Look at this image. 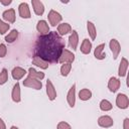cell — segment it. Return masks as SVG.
Masks as SVG:
<instances>
[{
	"label": "cell",
	"mask_w": 129,
	"mask_h": 129,
	"mask_svg": "<svg viewBox=\"0 0 129 129\" xmlns=\"http://www.w3.org/2000/svg\"><path fill=\"white\" fill-rule=\"evenodd\" d=\"M56 129H72V127H71V125H70L69 123H67V122H64V121H60V122L57 124Z\"/></svg>",
	"instance_id": "4dcf8cb0"
},
{
	"label": "cell",
	"mask_w": 129,
	"mask_h": 129,
	"mask_svg": "<svg viewBox=\"0 0 129 129\" xmlns=\"http://www.w3.org/2000/svg\"><path fill=\"white\" fill-rule=\"evenodd\" d=\"M32 64H34V66H36V67H38V68H40L42 70H46L48 68V66H49L48 62H46L45 60L41 59L37 55H33V57H32Z\"/></svg>",
	"instance_id": "ffe728a7"
},
{
	"label": "cell",
	"mask_w": 129,
	"mask_h": 129,
	"mask_svg": "<svg viewBox=\"0 0 129 129\" xmlns=\"http://www.w3.org/2000/svg\"><path fill=\"white\" fill-rule=\"evenodd\" d=\"M98 124H99V126H101V127H103V128H109V127L113 126L114 121H113V119H112L110 116H108V115H103V116L99 117V119H98Z\"/></svg>",
	"instance_id": "9c48e42d"
},
{
	"label": "cell",
	"mask_w": 129,
	"mask_h": 129,
	"mask_svg": "<svg viewBox=\"0 0 129 129\" xmlns=\"http://www.w3.org/2000/svg\"><path fill=\"white\" fill-rule=\"evenodd\" d=\"M2 17L5 21L9 22V23H14L15 22V10L13 8H10V9H7L5 10L3 13H2Z\"/></svg>",
	"instance_id": "7c38bea8"
},
{
	"label": "cell",
	"mask_w": 129,
	"mask_h": 129,
	"mask_svg": "<svg viewBox=\"0 0 129 129\" xmlns=\"http://www.w3.org/2000/svg\"><path fill=\"white\" fill-rule=\"evenodd\" d=\"M47 18H48V22H49V24H50L51 26H56V25L61 21L62 16H61L57 11L51 9V10L48 12V14H47Z\"/></svg>",
	"instance_id": "277c9868"
},
{
	"label": "cell",
	"mask_w": 129,
	"mask_h": 129,
	"mask_svg": "<svg viewBox=\"0 0 129 129\" xmlns=\"http://www.w3.org/2000/svg\"><path fill=\"white\" fill-rule=\"evenodd\" d=\"M128 60L125 57L121 58V61L119 63V68H118V76L119 77H125L127 74V70H128Z\"/></svg>",
	"instance_id": "5bb4252c"
},
{
	"label": "cell",
	"mask_w": 129,
	"mask_h": 129,
	"mask_svg": "<svg viewBox=\"0 0 129 129\" xmlns=\"http://www.w3.org/2000/svg\"><path fill=\"white\" fill-rule=\"evenodd\" d=\"M18 13H19V16L21 18H24V19H28L31 17V14H30V10H29V6L26 2H22L19 4L18 6Z\"/></svg>",
	"instance_id": "8992f818"
},
{
	"label": "cell",
	"mask_w": 129,
	"mask_h": 129,
	"mask_svg": "<svg viewBox=\"0 0 129 129\" xmlns=\"http://www.w3.org/2000/svg\"><path fill=\"white\" fill-rule=\"evenodd\" d=\"M9 28H10V24H8L0 19V34H5Z\"/></svg>",
	"instance_id": "f546056e"
},
{
	"label": "cell",
	"mask_w": 129,
	"mask_h": 129,
	"mask_svg": "<svg viewBox=\"0 0 129 129\" xmlns=\"http://www.w3.org/2000/svg\"><path fill=\"white\" fill-rule=\"evenodd\" d=\"M7 53V47L4 43H0V57H4Z\"/></svg>",
	"instance_id": "1f68e13d"
},
{
	"label": "cell",
	"mask_w": 129,
	"mask_h": 129,
	"mask_svg": "<svg viewBox=\"0 0 129 129\" xmlns=\"http://www.w3.org/2000/svg\"><path fill=\"white\" fill-rule=\"evenodd\" d=\"M79 98L82 101H88L92 98V92L89 89H82L79 92Z\"/></svg>",
	"instance_id": "d4e9b609"
},
{
	"label": "cell",
	"mask_w": 129,
	"mask_h": 129,
	"mask_svg": "<svg viewBox=\"0 0 129 129\" xmlns=\"http://www.w3.org/2000/svg\"><path fill=\"white\" fill-rule=\"evenodd\" d=\"M112 108H113V105H112L108 100L104 99V100H102V101L100 102V109H101L102 111L107 112V111L112 110Z\"/></svg>",
	"instance_id": "4316f807"
},
{
	"label": "cell",
	"mask_w": 129,
	"mask_h": 129,
	"mask_svg": "<svg viewBox=\"0 0 129 129\" xmlns=\"http://www.w3.org/2000/svg\"><path fill=\"white\" fill-rule=\"evenodd\" d=\"M31 4H32V7H33V11L36 15H42L43 12H44V5L41 1L39 0H32L31 1Z\"/></svg>",
	"instance_id": "9a60e30c"
},
{
	"label": "cell",
	"mask_w": 129,
	"mask_h": 129,
	"mask_svg": "<svg viewBox=\"0 0 129 129\" xmlns=\"http://www.w3.org/2000/svg\"><path fill=\"white\" fill-rule=\"evenodd\" d=\"M121 86V82L119 79L115 78V77H111L109 82H108V89L110 90V92L112 93H115L118 91V89L120 88Z\"/></svg>",
	"instance_id": "8fae6325"
},
{
	"label": "cell",
	"mask_w": 129,
	"mask_h": 129,
	"mask_svg": "<svg viewBox=\"0 0 129 129\" xmlns=\"http://www.w3.org/2000/svg\"><path fill=\"white\" fill-rule=\"evenodd\" d=\"M10 129H19L18 127H16V126H11V128Z\"/></svg>",
	"instance_id": "d590c367"
},
{
	"label": "cell",
	"mask_w": 129,
	"mask_h": 129,
	"mask_svg": "<svg viewBox=\"0 0 129 129\" xmlns=\"http://www.w3.org/2000/svg\"><path fill=\"white\" fill-rule=\"evenodd\" d=\"M87 29H88V33H89L91 39L94 40L96 38V36H97V29H96L95 24L92 21H88L87 22Z\"/></svg>",
	"instance_id": "603a6c76"
},
{
	"label": "cell",
	"mask_w": 129,
	"mask_h": 129,
	"mask_svg": "<svg viewBox=\"0 0 129 129\" xmlns=\"http://www.w3.org/2000/svg\"><path fill=\"white\" fill-rule=\"evenodd\" d=\"M79 44V35L77 30H73L70 37H69V45L71 48H73V50H76Z\"/></svg>",
	"instance_id": "4fadbf2b"
},
{
	"label": "cell",
	"mask_w": 129,
	"mask_h": 129,
	"mask_svg": "<svg viewBox=\"0 0 129 129\" xmlns=\"http://www.w3.org/2000/svg\"><path fill=\"white\" fill-rule=\"evenodd\" d=\"M36 29L40 33V35L47 34L49 32V26L45 20H39L36 24Z\"/></svg>",
	"instance_id": "e0dca14e"
},
{
	"label": "cell",
	"mask_w": 129,
	"mask_h": 129,
	"mask_svg": "<svg viewBox=\"0 0 129 129\" xmlns=\"http://www.w3.org/2000/svg\"><path fill=\"white\" fill-rule=\"evenodd\" d=\"M104 48H105V43H101L96 46V48L94 50V56L97 59H105L106 58V53L104 52Z\"/></svg>",
	"instance_id": "ac0fdd59"
},
{
	"label": "cell",
	"mask_w": 129,
	"mask_h": 129,
	"mask_svg": "<svg viewBox=\"0 0 129 129\" xmlns=\"http://www.w3.org/2000/svg\"><path fill=\"white\" fill-rule=\"evenodd\" d=\"M0 129H6V125L2 120V118H0Z\"/></svg>",
	"instance_id": "e575fe53"
},
{
	"label": "cell",
	"mask_w": 129,
	"mask_h": 129,
	"mask_svg": "<svg viewBox=\"0 0 129 129\" xmlns=\"http://www.w3.org/2000/svg\"><path fill=\"white\" fill-rule=\"evenodd\" d=\"M74 60H75V54L72 51H70L69 49L63 48V50H62V52L59 56L58 62H60V63H71L72 64V62H74Z\"/></svg>",
	"instance_id": "3957f363"
},
{
	"label": "cell",
	"mask_w": 129,
	"mask_h": 129,
	"mask_svg": "<svg viewBox=\"0 0 129 129\" xmlns=\"http://www.w3.org/2000/svg\"><path fill=\"white\" fill-rule=\"evenodd\" d=\"M0 3H1L2 5H4V6H8V5H10V4L12 3V1H11V0H8V1H4V0H0Z\"/></svg>",
	"instance_id": "836d02e7"
},
{
	"label": "cell",
	"mask_w": 129,
	"mask_h": 129,
	"mask_svg": "<svg viewBox=\"0 0 129 129\" xmlns=\"http://www.w3.org/2000/svg\"><path fill=\"white\" fill-rule=\"evenodd\" d=\"M91 50H92V42L88 38H85L81 44V51L84 54H89Z\"/></svg>",
	"instance_id": "7402d4cb"
},
{
	"label": "cell",
	"mask_w": 129,
	"mask_h": 129,
	"mask_svg": "<svg viewBox=\"0 0 129 129\" xmlns=\"http://www.w3.org/2000/svg\"><path fill=\"white\" fill-rule=\"evenodd\" d=\"M26 74H27V73H26V71H25L24 69L20 68V67H15V68L12 70V72H11L12 78H13L14 80H16V81H18V80L22 79Z\"/></svg>",
	"instance_id": "d6986e66"
},
{
	"label": "cell",
	"mask_w": 129,
	"mask_h": 129,
	"mask_svg": "<svg viewBox=\"0 0 129 129\" xmlns=\"http://www.w3.org/2000/svg\"><path fill=\"white\" fill-rule=\"evenodd\" d=\"M72 70V64L71 63H62L60 67V75L62 77H67Z\"/></svg>",
	"instance_id": "83f0119b"
},
{
	"label": "cell",
	"mask_w": 129,
	"mask_h": 129,
	"mask_svg": "<svg viewBox=\"0 0 129 129\" xmlns=\"http://www.w3.org/2000/svg\"><path fill=\"white\" fill-rule=\"evenodd\" d=\"M28 76L31 77V78H34V79H37L39 81H41L43 78H44V73L42 72H37L35 69L33 68H29L28 69Z\"/></svg>",
	"instance_id": "cb8c5ba5"
},
{
	"label": "cell",
	"mask_w": 129,
	"mask_h": 129,
	"mask_svg": "<svg viewBox=\"0 0 129 129\" xmlns=\"http://www.w3.org/2000/svg\"><path fill=\"white\" fill-rule=\"evenodd\" d=\"M70 32H72V27L69 23H60V24L57 25V33L60 36L66 35Z\"/></svg>",
	"instance_id": "44dd1931"
},
{
	"label": "cell",
	"mask_w": 129,
	"mask_h": 129,
	"mask_svg": "<svg viewBox=\"0 0 129 129\" xmlns=\"http://www.w3.org/2000/svg\"><path fill=\"white\" fill-rule=\"evenodd\" d=\"M11 98H12V101L15 102V103H19V102L21 101L20 85H19V83H16V84L13 86L12 93H11Z\"/></svg>",
	"instance_id": "2e32d148"
},
{
	"label": "cell",
	"mask_w": 129,
	"mask_h": 129,
	"mask_svg": "<svg viewBox=\"0 0 129 129\" xmlns=\"http://www.w3.org/2000/svg\"><path fill=\"white\" fill-rule=\"evenodd\" d=\"M7 81H8V72L6 69H2L0 73V86L4 85Z\"/></svg>",
	"instance_id": "f1b7e54d"
},
{
	"label": "cell",
	"mask_w": 129,
	"mask_h": 129,
	"mask_svg": "<svg viewBox=\"0 0 129 129\" xmlns=\"http://www.w3.org/2000/svg\"><path fill=\"white\" fill-rule=\"evenodd\" d=\"M116 105L119 109H127L129 106V99L125 94H118L116 97Z\"/></svg>",
	"instance_id": "5b68a950"
},
{
	"label": "cell",
	"mask_w": 129,
	"mask_h": 129,
	"mask_svg": "<svg viewBox=\"0 0 129 129\" xmlns=\"http://www.w3.org/2000/svg\"><path fill=\"white\" fill-rule=\"evenodd\" d=\"M123 128L124 129H129V118H125L123 121Z\"/></svg>",
	"instance_id": "d6a6232c"
},
{
	"label": "cell",
	"mask_w": 129,
	"mask_h": 129,
	"mask_svg": "<svg viewBox=\"0 0 129 129\" xmlns=\"http://www.w3.org/2000/svg\"><path fill=\"white\" fill-rule=\"evenodd\" d=\"M46 95L48 97V100L50 101H54L56 99V91L50 80L46 81Z\"/></svg>",
	"instance_id": "ba28073f"
},
{
	"label": "cell",
	"mask_w": 129,
	"mask_h": 129,
	"mask_svg": "<svg viewBox=\"0 0 129 129\" xmlns=\"http://www.w3.org/2000/svg\"><path fill=\"white\" fill-rule=\"evenodd\" d=\"M67 101L71 108H73L75 106V104H76V84H74L71 87V89L69 90L68 95H67Z\"/></svg>",
	"instance_id": "30bf717a"
},
{
	"label": "cell",
	"mask_w": 129,
	"mask_h": 129,
	"mask_svg": "<svg viewBox=\"0 0 129 129\" xmlns=\"http://www.w3.org/2000/svg\"><path fill=\"white\" fill-rule=\"evenodd\" d=\"M23 86L27 87V88H32L34 90H40L42 88V83H41V81H39L37 79L27 76V78L23 81Z\"/></svg>",
	"instance_id": "7a4b0ae2"
},
{
	"label": "cell",
	"mask_w": 129,
	"mask_h": 129,
	"mask_svg": "<svg viewBox=\"0 0 129 129\" xmlns=\"http://www.w3.org/2000/svg\"><path fill=\"white\" fill-rule=\"evenodd\" d=\"M17 37H18V30L17 29H12L8 33V35L5 36V41L8 42V43H12L17 39Z\"/></svg>",
	"instance_id": "484cf974"
},
{
	"label": "cell",
	"mask_w": 129,
	"mask_h": 129,
	"mask_svg": "<svg viewBox=\"0 0 129 129\" xmlns=\"http://www.w3.org/2000/svg\"><path fill=\"white\" fill-rule=\"evenodd\" d=\"M109 45H110V49L113 53V58L116 59L118 56H119V53L121 51V45L119 43V41L115 38H112L109 42Z\"/></svg>",
	"instance_id": "52a82bcc"
},
{
	"label": "cell",
	"mask_w": 129,
	"mask_h": 129,
	"mask_svg": "<svg viewBox=\"0 0 129 129\" xmlns=\"http://www.w3.org/2000/svg\"><path fill=\"white\" fill-rule=\"evenodd\" d=\"M64 41L56 31L39 35L34 43V55L48 63L58 62L59 56L64 48Z\"/></svg>",
	"instance_id": "6da1fadb"
}]
</instances>
